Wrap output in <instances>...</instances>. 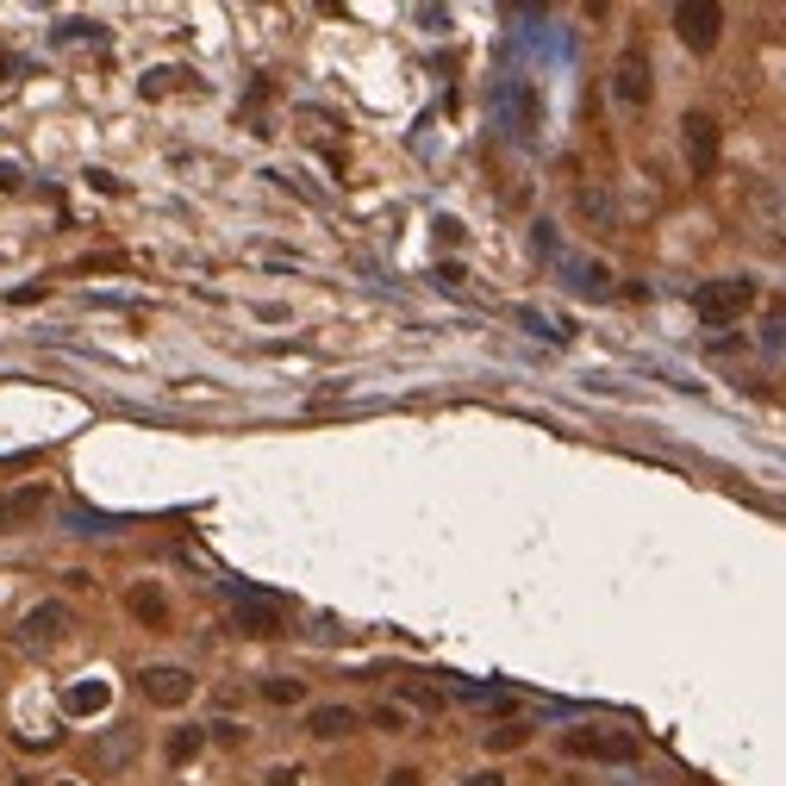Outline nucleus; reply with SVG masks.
Segmentation results:
<instances>
[{
  "instance_id": "1",
  "label": "nucleus",
  "mask_w": 786,
  "mask_h": 786,
  "mask_svg": "<svg viewBox=\"0 0 786 786\" xmlns=\"http://www.w3.org/2000/svg\"><path fill=\"white\" fill-rule=\"evenodd\" d=\"M692 306H699V318H706V325H730V318H743L755 306V282H743V275L706 282L699 294H692Z\"/></svg>"
},
{
  "instance_id": "2",
  "label": "nucleus",
  "mask_w": 786,
  "mask_h": 786,
  "mask_svg": "<svg viewBox=\"0 0 786 786\" xmlns=\"http://www.w3.org/2000/svg\"><path fill=\"white\" fill-rule=\"evenodd\" d=\"M675 32H680V45L687 50H718V38H724V7L718 0H680L675 7Z\"/></svg>"
},
{
  "instance_id": "3",
  "label": "nucleus",
  "mask_w": 786,
  "mask_h": 786,
  "mask_svg": "<svg viewBox=\"0 0 786 786\" xmlns=\"http://www.w3.org/2000/svg\"><path fill=\"white\" fill-rule=\"evenodd\" d=\"M562 749L581 755V762H637V737L630 730H568Z\"/></svg>"
},
{
  "instance_id": "4",
  "label": "nucleus",
  "mask_w": 786,
  "mask_h": 786,
  "mask_svg": "<svg viewBox=\"0 0 786 786\" xmlns=\"http://www.w3.org/2000/svg\"><path fill=\"white\" fill-rule=\"evenodd\" d=\"M69 630H76V612H69L63 599H45V606H32V612H26L19 637H26V649H57Z\"/></svg>"
},
{
  "instance_id": "5",
  "label": "nucleus",
  "mask_w": 786,
  "mask_h": 786,
  "mask_svg": "<svg viewBox=\"0 0 786 786\" xmlns=\"http://www.w3.org/2000/svg\"><path fill=\"white\" fill-rule=\"evenodd\" d=\"M680 144H687V169L706 181V175L718 169V119H711V112H687V119H680Z\"/></svg>"
},
{
  "instance_id": "6",
  "label": "nucleus",
  "mask_w": 786,
  "mask_h": 786,
  "mask_svg": "<svg viewBox=\"0 0 786 786\" xmlns=\"http://www.w3.org/2000/svg\"><path fill=\"white\" fill-rule=\"evenodd\" d=\"M612 95L625 100V107H649L656 81H649V57H643V45L618 50V63H612Z\"/></svg>"
},
{
  "instance_id": "7",
  "label": "nucleus",
  "mask_w": 786,
  "mask_h": 786,
  "mask_svg": "<svg viewBox=\"0 0 786 786\" xmlns=\"http://www.w3.org/2000/svg\"><path fill=\"white\" fill-rule=\"evenodd\" d=\"M138 687H144L150 706H188V699H194V675H188V668H144Z\"/></svg>"
},
{
  "instance_id": "8",
  "label": "nucleus",
  "mask_w": 786,
  "mask_h": 786,
  "mask_svg": "<svg viewBox=\"0 0 786 786\" xmlns=\"http://www.w3.org/2000/svg\"><path fill=\"white\" fill-rule=\"evenodd\" d=\"M232 625L244 630V637H282V606H275V599H263V593H237Z\"/></svg>"
},
{
  "instance_id": "9",
  "label": "nucleus",
  "mask_w": 786,
  "mask_h": 786,
  "mask_svg": "<svg viewBox=\"0 0 786 786\" xmlns=\"http://www.w3.org/2000/svg\"><path fill=\"white\" fill-rule=\"evenodd\" d=\"M50 488L45 481H32V488H19V493H0V531H19V524H32L38 512H45Z\"/></svg>"
},
{
  "instance_id": "10",
  "label": "nucleus",
  "mask_w": 786,
  "mask_h": 786,
  "mask_svg": "<svg viewBox=\"0 0 786 786\" xmlns=\"http://www.w3.org/2000/svg\"><path fill=\"white\" fill-rule=\"evenodd\" d=\"M362 724V711H350V706H313L306 711V730H313L318 743H337V737H350Z\"/></svg>"
},
{
  "instance_id": "11",
  "label": "nucleus",
  "mask_w": 786,
  "mask_h": 786,
  "mask_svg": "<svg viewBox=\"0 0 786 786\" xmlns=\"http://www.w3.org/2000/svg\"><path fill=\"white\" fill-rule=\"evenodd\" d=\"M112 706V687L107 680H76V687L63 692V711L69 718H95V711H107Z\"/></svg>"
},
{
  "instance_id": "12",
  "label": "nucleus",
  "mask_w": 786,
  "mask_h": 786,
  "mask_svg": "<svg viewBox=\"0 0 786 786\" xmlns=\"http://www.w3.org/2000/svg\"><path fill=\"white\" fill-rule=\"evenodd\" d=\"M126 606H131V612H138L144 618V625H169V599H163L157 593V587H150V581H138V587H131V599H126Z\"/></svg>"
},
{
  "instance_id": "13",
  "label": "nucleus",
  "mask_w": 786,
  "mask_h": 786,
  "mask_svg": "<svg viewBox=\"0 0 786 786\" xmlns=\"http://www.w3.org/2000/svg\"><path fill=\"white\" fill-rule=\"evenodd\" d=\"M200 743H206V730H200V724L175 730V737H169V762H175V768H181V762H194V755H200Z\"/></svg>"
},
{
  "instance_id": "14",
  "label": "nucleus",
  "mask_w": 786,
  "mask_h": 786,
  "mask_svg": "<svg viewBox=\"0 0 786 786\" xmlns=\"http://www.w3.org/2000/svg\"><path fill=\"white\" fill-rule=\"evenodd\" d=\"M263 699H275V706H299V699H306V687H299V680H287V675H275V680H263Z\"/></svg>"
},
{
  "instance_id": "15",
  "label": "nucleus",
  "mask_w": 786,
  "mask_h": 786,
  "mask_svg": "<svg viewBox=\"0 0 786 786\" xmlns=\"http://www.w3.org/2000/svg\"><path fill=\"white\" fill-rule=\"evenodd\" d=\"M524 737H531V730L512 718V724H500V730H488V749H524Z\"/></svg>"
},
{
  "instance_id": "16",
  "label": "nucleus",
  "mask_w": 786,
  "mask_h": 786,
  "mask_svg": "<svg viewBox=\"0 0 786 786\" xmlns=\"http://www.w3.org/2000/svg\"><path fill=\"white\" fill-rule=\"evenodd\" d=\"M469 706H488V711H512V692H493V687H462Z\"/></svg>"
},
{
  "instance_id": "17",
  "label": "nucleus",
  "mask_w": 786,
  "mask_h": 786,
  "mask_svg": "<svg viewBox=\"0 0 786 786\" xmlns=\"http://www.w3.org/2000/svg\"><path fill=\"white\" fill-rule=\"evenodd\" d=\"M175 81H194V76H181V69H150V76H144V95L157 100V95H169Z\"/></svg>"
},
{
  "instance_id": "18",
  "label": "nucleus",
  "mask_w": 786,
  "mask_h": 786,
  "mask_svg": "<svg viewBox=\"0 0 786 786\" xmlns=\"http://www.w3.org/2000/svg\"><path fill=\"white\" fill-rule=\"evenodd\" d=\"M400 692H406V699H412V706H419V711H443V699H438V692H431V687H419V680H406V687H400Z\"/></svg>"
},
{
  "instance_id": "19",
  "label": "nucleus",
  "mask_w": 786,
  "mask_h": 786,
  "mask_svg": "<svg viewBox=\"0 0 786 786\" xmlns=\"http://www.w3.org/2000/svg\"><path fill=\"white\" fill-rule=\"evenodd\" d=\"M369 718H375L381 730H400V724H406V718H400V706H375V711H369Z\"/></svg>"
},
{
  "instance_id": "20",
  "label": "nucleus",
  "mask_w": 786,
  "mask_h": 786,
  "mask_svg": "<svg viewBox=\"0 0 786 786\" xmlns=\"http://www.w3.org/2000/svg\"><path fill=\"white\" fill-rule=\"evenodd\" d=\"M387 786H425V780H419V768H400V774H387Z\"/></svg>"
},
{
  "instance_id": "21",
  "label": "nucleus",
  "mask_w": 786,
  "mask_h": 786,
  "mask_svg": "<svg viewBox=\"0 0 786 786\" xmlns=\"http://www.w3.org/2000/svg\"><path fill=\"white\" fill-rule=\"evenodd\" d=\"M263 786H299V774H294V768H275V774H268Z\"/></svg>"
},
{
  "instance_id": "22",
  "label": "nucleus",
  "mask_w": 786,
  "mask_h": 786,
  "mask_svg": "<svg viewBox=\"0 0 786 786\" xmlns=\"http://www.w3.org/2000/svg\"><path fill=\"white\" fill-rule=\"evenodd\" d=\"M7 188H19V169H7V163H0V194Z\"/></svg>"
},
{
  "instance_id": "23",
  "label": "nucleus",
  "mask_w": 786,
  "mask_h": 786,
  "mask_svg": "<svg viewBox=\"0 0 786 786\" xmlns=\"http://www.w3.org/2000/svg\"><path fill=\"white\" fill-rule=\"evenodd\" d=\"M462 786H505L500 774H474V780H462Z\"/></svg>"
},
{
  "instance_id": "24",
  "label": "nucleus",
  "mask_w": 786,
  "mask_h": 786,
  "mask_svg": "<svg viewBox=\"0 0 786 786\" xmlns=\"http://www.w3.org/2000/svg\"><path fill=\"white\" fill-rule=\"evenodd\" d=\"M0 76H13V57H0Z\"/></svg>"
},
{
  "instance_id": "25",
  "label": "nucleus",
  "mask_w": 786,
  "mask_h": 786,
  "mask_svg": "<svg viewBox=\"0 0 786 786\" xmlns=\"http://www.w3.org/2000/svg\"><path fill=\"white\" fill-rule=\"evenodd\" d=\"M57 786H81V780H57Z\"/></svg>"
},
{
  "instance_id": "26",
  "label": "nucleus",
  "mask_w": 786,
  "mask_h": 786,
  "mask_svg": "<svg viewBox=\"0 0 786 786\" xmlns=\"http://www.w3.org/2000/svg\"><path fill=\"white\" fill-rule=\"evenodd\" d=\"M19 786H32V780H19Z\"/></svg>"
},
{
  "instance_id": "27",
  "label": "nucleus",
  "mask_w": 786,
  "mask_h": 786,
  "mask_svg": "<svg viewBox=\"0 0 786 786\" xmlns=\"http://www.w3.org/2000/svg\"><path fill=\"white\" fill-rule=\"evenodd\" d=\"M568 786H574V780H568Z\"/></svg>"
}]
</instances>
